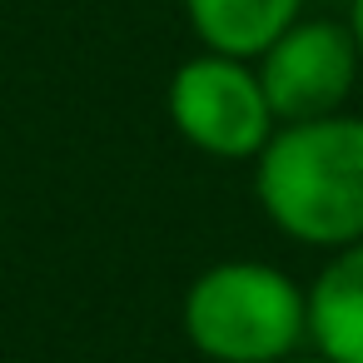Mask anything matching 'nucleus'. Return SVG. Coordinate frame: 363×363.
Segmentation results:
<instances>
[{
    "instance_id": "1",
    "label": "nucleus",
    "mask_w": 363,
    "mask_h": 363,
    "mask_svg": "<svg viewBox=\"0 0 363 363\" xmlns=\"http://www.w3.org/2000/svg\"><path fill=\"white\" fill-rule=\"evenodd\" d=\"M254 199L264 219L303 249H348L363 239V115L294 120L254 155Z\"/></svg>"
},
{
    "instance_id": "2",
    "label": "nucleus",
    "mask_w": 363,
    "mask_h": 363,
    "mask_svg": "<svg viewBox=\"0 0 363 363\" xmlns=\"http://www.w3.org/2000/svg\"><path fill=\"white\" fill-rule=\"evenodd\" d=\"M179 323L209 363H279L308 348V284L264 259H224L184 289Z\"/></svg>"
},
{
    "instance_id": "3",
    "label": "nucleus",
    "mask_w": 363,
    "mask_h": 363,
    "mask_svg": "<svg viewBox=\"0 0 363 363\" xmlns=\"http://www.w3.org/2000/svg\"><path fill=\"white\" fill-rule=\"evenodd\" d=\"M164 110H169L174 135L209 160H249L254 164V155L279 130L254 60L219 55V50H199L169 75Z\"/></svg>"
},
{
    "instance_id": "4",
    "label": "nucleus",
    "mask_w": 363,
    "mask_h": 363,
    "mask_svg": "<svg viewBox=\"0 0 363 363\" xmlns=\"http://www.w3.org/2000/svg\"><path fill=\"white\" fill-rule=\"evenodd\" d=\"M254 70H259V85L274 105V120L294 125V120H318V115L348 110L358 75H363V55H358L348 21L298 16L254 60Z\"/></svg>"
},
{
    "instance_id": "5",
    "label": "nucleus",
    "mask_w": 363,
    "mask_h": 363,
    "mask_svg": "<svg viewBox=\"0 0 363 363\" xmlns=\"http://www.w3.org/2000/svg\"><path fill=\"white\" fill-rule=\"evenodd\" d=\"M308 348L333 363H363V239L333 249L308 284Z\"/></svg>"
},
{
    "instance_id": "6",
    "label": "nucleus",
    "mask_w": 363,
    "mask_h": 363,
    "mask_svg": "<svg viewBox=\"0 0 363 363\" xmlns=\"http://www.w3.org/2000/svg\"><path fill=\"white\" fill-rule=\"evenodd\" d=\"M308 0H184V21L204 50L259 60L298 16Z\"/></svg>"
},
{
    "instance_id": "7",
    "label": "nucleus",
    "mask_w": 363,
    "mask_h": 363,
    "mask_svg": "<svg viewBox=\"0 0 363 363\" xmlns=\"http://www.w3.org/2000/svg\"><path fill=\"white\" fill-rule=\"evenodd\" d=\"M348 30H353V40H358V55H363V0H348Z\"/></svg>"
},
{
    "instance_id": "8",
    "label": "nucleus",
    "mask_w": 363,
    "mask_h": 363,
    "mask_svg": "<svg viewBox=\"0 0 363 363\" xmlns=\"http://www.w3.org/2000/svg\"><path fill=\"white\" fill-rule=\"evenodd\" d=\"M279 363H333V358H323V353H313V348H308V353L298 348V353H289V358H279Z\"/></svg>"
}]
</instances>
